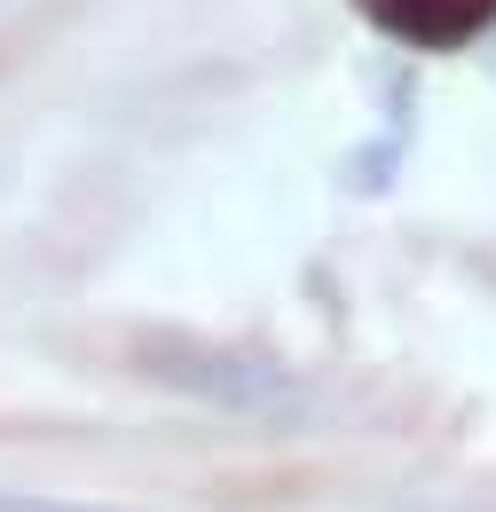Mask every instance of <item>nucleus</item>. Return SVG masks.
Here are the masks:
<instances>
[{
  "instance_id": "nucleus-1",
  "label": "nucleus",
  "mask_w": 496,
  "mask_h": 512,
  "mask_svg": "<svg viewBox=\"0 0 496 512\" xmlns=\"http://www.w3.org/2000/svg\"><path fill=\"white\" fill-rule=\"evenodd\" d=\"M142 371L174 394H189V402L229 410V418H276V410L300 402V379L276 355H237V347H150Z\"/></svg>"
},
{
  "instance_id": "nucleus-2",
  "label": "nucleus",
  "mask_w": 496,
  "mask_h": 512,
  "mask_svg": "<svg viewBox=\"0 0 496 512\" xmlns=\"http://www.w3.org/2000/svg\"><path fill=\"white\" fill-rule=\"evenodd\" d=\"M355 16L410 56H465L496 32V0H355Z\"/></svg>"
},
{
  "instance_id": "nucleus-3",
  "label": "nucleus",
  "mask_w": 496,
  "mask_h": 512,
  "mask_svg": "<svg viewBox=\"0 0 496 512\" xmlns=\"http://www.w3.org/2000/svg\"><path fill=\"white\" fill-rule=\"evenodd\" d=\"M0 512H126V505H87V497H32V489H0Z\"/></svg>"
},
{
  "instance_id": "nucleus-4",
  "label": "nucleus",
  "mask_w": 496,
  "mask_h": 512,
  "mask_svg": "<svg viewBox=\"0 0 496 512\" xmlns=\"http://www.w3.org/2000/svg\"><path fill=\"white\" fill-rule=\"evenodd\" d=\"M481 64H489V79H496V32H489V40H481Z\"/></svg>"
}]
</instances>
